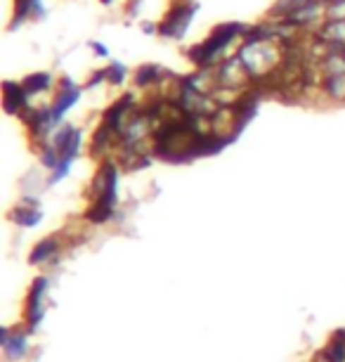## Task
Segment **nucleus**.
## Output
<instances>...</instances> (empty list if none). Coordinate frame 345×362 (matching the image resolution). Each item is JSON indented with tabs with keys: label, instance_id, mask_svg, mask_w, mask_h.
<instances>
[{
	"label": "nucleus",
	"instance_id": "5",
	"mask_svg": "<svg viewBox=\"0 0 345 362\" xmlns=\"http://www.w3.org/2000/svg\"><path fill=\"white\" fill-rule=\"evenodd\" d=\"M215 81H218V88H227V90H234V93H243L253 86L251 74L246 71L239 54H232V57L222 59V62L215 66Z\"/></svg>",
	"mask_w": 345,
	"mask_h": 362
},
{
	"label": "nucleus",
	"instance_id": "12",
	"mask_svg": "<svg viewBox=\"0 0 345 362\" xmlns=\"http://www.w3.org/2000/svg\"><path fill=\"white\" fill-rule=\"evenodd\" d=\"M26 204H29V206H19L15 214H12V218H15V223L22 225V228H33V225H38L43 221V214H40L36 199H26Z\"/></svg>",
	"mask_w": 345,
	"mask_h": 362
},
{
	"label": "nucleus",
	"instance_id": "18",
	"mask_svg": "<svg viewBox=\"0 0 345 362\" xmlns=\"http://www.w3.org/2000/svg\"><path fill=\"white\" fill-rule=\"evenodd\" d=\"M107 81V69H99V71H95L92 76H90V81L85 83V88H97V86H102Z\"/></svg>",
	"mask_w": 345,
	"mask_h": 362
},
{
	"label": "nucleus",
	"instance_id": "8",
	"mask_svg": "<svg viewBox=\"0 0 345 362\" xmlns=\"http://www.w3.org/2000/svg\"><path fill=\"white\" fill-rule=\"evenodd\" d=\"M29 107V95H26L24 86L17 81H5L3 83V109L8 114H22Z\"/></svg>",
	"mask_w": 345,
	"mask_h": 362
},
{
	"label": "nucleus",
	"instance_id": "21",
	"mask_svg": "<svg viewBox=\"0 0 345 362\" xmlns=\"http://www.w3.org/2000/svg\"><path fill=\"white\" fill-rule=\"evenodd\" d=\"M142 31H145V33H159V26H150V24H145V26H142Z\"/></svg>",
	"mask_w": 345,
	"mask_h": 362
},
{
	"label": "nucleus",
	"instance_id": "2",
	"mask_svg": "<svg viewBox=\"0 0 345 362\" xmlns=\"http://www.w3.org/2000/svg\"><path fill=\"white\" fill-rule=\"evenodd\" d=\"M236 54L246 66V71L251 74L253 83L270 78L277 74L284 64V50L282 43L274 40H262V43H241L236 47Z\"/></svg>",
	"mask_w": 345,
	"mask_h": 362
},
{
	"label": "nucleus",
	"instance_id": "4",
	"mask_svg": "<svg viewBox=\"0 0 345 362\" xmlns=\"http://www.w3.org/2000/svg\"><path fill=\"white\" fill-rule=\"evenodd\" d=\"M199 12V5L194 0H180V3L171 5L168 15L164 17V22L159 24V36L161 38H171V40H180L185 38V33L192 24L194 15Z\"/></svg>",
	"mask_w": 345,
	"mask_h": 362
},
{
	"label": "nucleus",
	"instance_id": "10",
	"mask_svg": "<svg viewBox=\"0 0 345 362\" xmlns=\"http://www.w3.org/2000/svg\"><path fill=\"white\" fill-rule=\"evenodd\" d=\"M26 95H29V102L33 98H40V95H45L47 90H52V88H57V81L52 78V74L47 71H36V74H29L24 81H22Z\"/></svg>",
	"mask_w": 345,
	"mask_h": 362
},
{
	"label": "nucleus",
	"instance_id": "20",
	"mask_svg": "<svg viewBox=\"0 0 345 362\" xmlns=\"http://www.w3.org/2000/svg\"><path fill=\"white\" fill-rule=\"evenodd\" d=\"M140 12V0H131V8H128V15H138Z\"/></svg>",
	"mask_w": 345,
	"mask_h": 362
},
{
	"label": "nucleus",
	"instance_id": "6",
	"mask_svg": "<svg viewBox=\"0 0 345 362\" xmlns=\"http://www.w3.org/2000/svg\"><path fill=\"white\" fill-rule=\"evenodd\" d=\"M80 86L76 81H71L69 76H62L57 81V88H55V98H52V114H55L57 121H64V114L69 112L71 107L78 105L80 100Z\"/></svg>",
	"mask_w": 345,
	"mask_h": 362
},
{
	"label": "nucleus",
	"instance_id": "15",
	"mask_svg": "<svg viewBox=\"0 0 345 362\" xmlns=\"http://www.w3.org/2000/svg\"><path fill=\"white\" fill-rule=\"evenodd\" d=\"M324 358L329 362H345V332L336 334V337L331 339V344L327 346V351H324Z\"/></svg>",
	"mask_w": 345,
	"mask_h": 362
},
{
	"label": "nucleus",
	"instance_id": "13",
	"mask_svg": "<svg viewBox=\"0 0 345 362\" xmlns=\"http://www.w3.org/2000/svg\"><path fill=\"white\" fill-rule=\"evenodd\" d=\"M322 93L329 100L345 102V74H336V76H324L322 78Z\"/></svg>",
	"mask_w": 345,
	"mask_h": 362
},
{
	"label": "nucleus",
	"instance_id": "7",
	"mask_svg": "<svg viewBox=\"0 0 345 362\" xmlns=\"http://www.w3.org/2000/svg\"><path fill=\"white\" fill-rule=\"evenodd\" d=\"M45 293H47V279L40 277V279L33 282L31 293H29V303H26V320H29V329H36V327L43 322Z\"/></svg>",
	"mask_w": 345,
	"mask_h": 362
},
{
	"label": "nucleus",
	"instance_id": "3",
	"mask_svg": "<svg viewBox=\"0 0 345 362\" xmlns=\"http://www.w3.org/2000/svg\"><path fill=\"white\" fill-rule=\"evenodd\" d=\"M119 192V166L114 161H104L92 180V206L87 211V221L99 225L114 216Z\"/></svg>",
	"mask_w": 345,
	"mask_h": 362
},
{
	"label": "nucleus",
	"instance_id": "11",
	"mask_svg": "<svg viewBox=\"0 0 345 362\" xmlns=\"http://www.w3.org/2000/svg\"><path fill=\"white\" fill-rule=\"evenodd\" d=\"M166 69H161V66L157 64H142L138 66V71H135V76H133V83L138 86V88H159L161 83H164V78H166Z\"/></svg>",
	"mask_w": 345,
	"mask_h": 362
},
{
	"label": "nucleus",
	"instance_id": "1",
	"mask_svg": "<svg viewBox=\"0 0 345 362\" xmlns=\"http://www.w3.org/2000/svg\"><path fill=\"white\" fill-rule=\"evenodd\" d=\"M248 26L241 22H229V24H220L211 31L204 43L194 45L187 50L189 62H194L196 69H215L222 59H227V50L232 47L236 40H243V33H246Z\"/></svg>",
	"mask_w": 345,
	"mask_h": 362
},
{
	"label": "nucleus",
	"instance_id": "17",
	"mask_svg": "<svg viewBox=\"0 0 345 362\" xmlns=\"http://www.w3.org/2000/svg\"><path fill=\"white\" fill-rule=\"evenodd\" d=\"M327 19H345V0H334L327 5Z\"/></svg>",
	"mask_w": 345,
	"mask_h": 362
},
{
	"label": "nucleus",
	"instance_id": "22",
	"mask_svg": "<svg viewBox=\"0 0 345 362\" xmlns=\"http://www.w3.org/2000/svg\"><path fill=\"white\" fill-rule=\"evenodd\" d=\"M315 362H329V360H327V358H324V355H320V358H317Z\"/></svg>",
	"mask_w": 345,
	"mask_h": 362
},
{
	"label": "nucleus",
	"instance_id": "19",
	"mask_svg": "<svg viewBox=\"0 0 345 362\" xmlns=\"http://www.w3.org/2000/svg\"><path fill=\"white\" fill-rule=\"evenodd\" d=\"M90 47H92V52L97 54V57H109V50H107L102 43H90Z\"/></svg>",
	"mask_w": 345,
	"mask_h": 362
},
{
	"label": "nucleus",
	"instance_id": "16",
	"mask_svg": "<svg viewBox=\"0 0 345 362\" xmlns=\"http://www.w3.org/2000/svg\"><path fill=\"white\" fill-rule=\"evenodd\" d=\"M128 78V69L121 62H111L107 66V83L111 86H121Z\"/></svg>",
	"mask_w": 345,
	"mask_h": 362
},
{
	"label": "nucleus",
	"instance_id": "24",
	"mask_svg": "<svg viewBox=\"0 0 345 362\" xmlns=\"http://www.w3.org/2000/svg\"><path fill=\"white\" fill-rule=\"evenodd\" d=\"M324 3H327V5H329V3H334V0H324Z\"/></svg>",
	"mask_w": 345,
	"mask_h": 362
},
{
	"label": "nucleus",
	"instance_id": "23",
	"mask_svg": "<svg viewBox=\"0 0 345 362\" xmlns=\"http://www.w3.org/2000/svg\"><path fill=\"white\" fill-rule=\"evenodd\" d=\"M99 3H102V5H111L114 0H99Z\"/></svg>",
	"mask_w": 345,
	"mask_h": 362
},
{
	"label": "nucleus",
	"instance_id": "14",
	"mask_svg": "<svg viewBox=\"0 0 345 362\" xmlns=\"http://www.w3.org/2000/svg\"><path fill=\"white\" fill-rule=\"evenodd\" d=\"M57 249H59V242H57V239L47 237V239H43V242L38 244L36 249L31 251L29 261H31L33 265H38V263H45V261H50V258L57 254Z\"/></svg>",
	"mask_w": 345,
	"mask_h": 362
},
{
	"label": "nucleus",
	"instance_id": "9",
	"mask_svg": "<svg viewBox=\"0 0 345 362\" xmlns=\"http://www.w3.org/2000/svg\"><path fill=\"white\" fill-rule=\"evenodd\" d=\"M0 346H3V351L8 353L10 360H19L29 351V339H26L24 332L3 329V334H0Z\"/></svg>",
	"mask_w": 345,
	"mask_h": 362
}]
</instances>
